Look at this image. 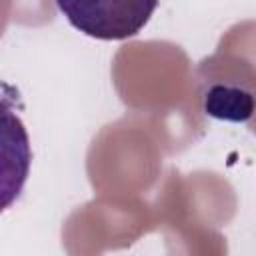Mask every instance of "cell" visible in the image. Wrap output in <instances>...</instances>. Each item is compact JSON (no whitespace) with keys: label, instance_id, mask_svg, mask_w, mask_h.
Segmentation results:
<instances>
[{"label":"cell","instance_id":"6da1fadb","mask_svg":"<svg viewBox=\"0 0 256 256\" xmlns=\"http://www.w3.org/2000/svg\"><path fill=\"white\" fill-rule=\"evenodd\" d=\"M58 10L82 34L96 40H126L152 18L158 0H56Z\"/></svg>","mask_w":256,"mask_h":256},{"label":"cell","instance_id":"7a4b0ae2","mask_svg":"<svg viewBox=\"0 0 256 256\" xmlns=\"http://www.w3.org/2000/svg\"><path fill=\"white\" fill-rule=\"evenodd\" d=\"M32 164L28 130L14 108V92L0 90V214L22 194Z\"/></svg>","mask_w":256,"mask_h":256},{"label":"cell","instance_id":"3957f363","mask_svg":"<svg viewBox=\"0 0 256 256\" xmlns=\"http://www.w3.org/2000/svg\"><path fill=\"white\" fill-rule=\"evenodd\" d=\"M204 110L208 116L218 120L246 122L252 116L254 100L252 94L246 90L216 84L204 96Z\"/></svg>","mask_w":256,"mask_h":256}]
</instances>
